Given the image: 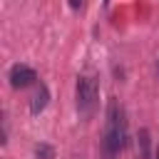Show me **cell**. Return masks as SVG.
<instances>
[{
  "mask_svg": "<svg viewBox=\"0 0 159 159\" xmlns=\"http://www.w3.org/2000/svg\"><path fill=\"white\" fill-rule=\"evenodd\" d=\"M70 5H72V7H75V10H77V7H80V5H82V0H70Z\"/></svg>",
  "mask_w": 159,
  "mask_h": 159,
  "instance_id": "cell-7",
  "label": "cell"
},
{
  "mask_svg": "<svg viewBox=\"0 0 159 159\" xmlns=\"http://www.w3.org/2000/svg\"><path fill=\"white\" fill-rule=\"evenodd\" d=\"M124 147H127L124 109L119 107L117 99H112L109 107H107V127H104V134H102V159H114Z\"/></svg>",
  "mask_w": 159,
  "mask_h": 159,
  "instance_id": "cell-1",
  "label": "cell"
},
{
  "mask_svg": "<svg viewBox=\"0 0 159 159\" xmlns=\"http://www.w3.org/2000/svg\"><path fill=\"white\" fill-rule=\"evenodd\" d=\"M35 154H37V159H55V149L50 144H37Z\"/></svg>",
  "mask_w": 159,
  "mask_h": 159,
  "instance_id": "cell-6",
  "label": "cell"
},
{
  "mask_svg": "<svg viewBox=\"0 0 159 159\" xmlns=\"http://www.w3.org/2000/svg\"><path fill=\"white\" fill-rule=\"evenodd\" d=\"M157 72H159V65H157Z\"/></svg>",
  "mask_w": 159,
  "mask_h": 159,
  "instance_id": "cell-9",
  "label": "cell"
},
{
  "mask_svg": "<svg viewBox=\"0 0 159 159\" xmlns=\"http://www.w3.org/2000/svg\"><path fill=\"white\" fill-rule=\"evenodd\" d=\"M157 159H159V149H157Z\"/></svg>",
  "mask_w": 159,
  "mask_h": 159,
  "instance_id": "cell-8",
  "label": "cell"
},
{
  "mask_svg": "<svg viewBox=\"0 0 159 159\" xmlns=\"http://www.w3.org/2000/svg\"><path fill=\"white\" fill-rule=\"evenodd\" d=\"M37 80V72L27 65H12L10 67V84L15 89H22V87H30L32 82Z\"/></svg>",
  "mask_w": 159,
  "mask_h": 159,
  "instance_id": "cell-3",
  "label": "cell"
},
{
  "mask_svg": "<svg viewBox=\"0 0 159 159\" xmlns=\"http://www.w3.org/2000/svg\"><path fill=\"white\" fill-rule=\"evenodd\" d=\"M97 97H99L97 82L92 77H80L77 80V112L84 119H89L97 112Z\"/></svg>",
  "mask_w": 159,
  "mask_h": 159,
  "instance_id": "cell-2",
  "label": "cell"
},
{
  "mask_svg": "<svg viewBox=\"0 0 159 159\" xmlns=\"http://www.w3.org/2000/svg\"><path fill=\"white\" fill-rule=\"evenodd\" d=\"M47 99H50V89H47V84H40L37 94H35L32 102H30V112H32V114H40V112L47 107Z\"/></svg>",
  "mask_w": 159,
  "mask_h": 159,
  "instance_id": "cell-4",
  "label": "cell"
},
{
  "mask_svg": "<svg viewBox=\"0 0 159 159\" xmlns=\"http://www.w3.org/2000/svg\"><path fill=\"white\" fill-rule=\"evenodd\" d=\"M137 144H139V157L142 159H149V147H152V139H149V129L142 127L139 134H137Z\"/></svg>",
  "mask_w": 159,
  "mask_h": 159,
  "instance_id": "cell-5",
  "label": "cell"
}]
</instances>
